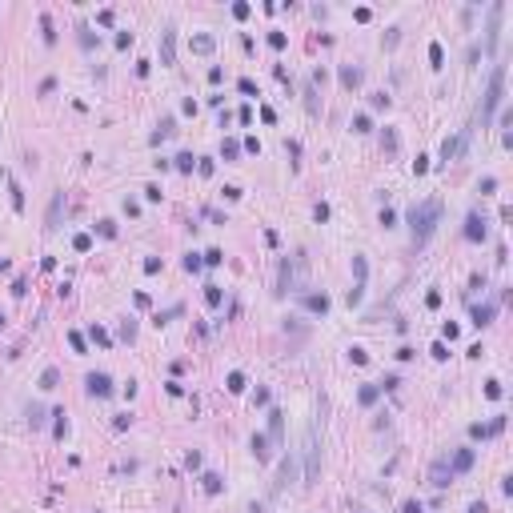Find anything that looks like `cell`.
<instances>
[{"label":"cell","mask_w":513,"mask_h":513,"mask_svg":"<svg viewBox=\"0 0 513 513\" xmlns=\"http://www.w3.org/2000/svg\"><path fill=\"white\" fill-rule=\"evenodd\" d=\"M441 217V205L437 201H425V205H417L413 213H409V221H413V241L421 245L429 233H433V221Z\"/></svg>","instance_id":"1"},{"label":"cell","mask_w":513,"mask_h":513,"mask_svg":"<svg viewBox=\"0 0 513 513\" xmlns=\"http://www.w3.org/2000/svg\"><path fill=\"white\" fill-rule=\"evenodd\" d=\"M501 80H505V68H497V72H493V80H489V92H485V108H481V120H489L493 104L501 100Z\"/></svg>","instance_id":"2"},{"label":"cell","mask_w":513,"mask_h":513,"mask_svg":"<svg viewBox=\"0 0 513 513\" xmlns=\"http://www.w3.org/2000/svg\"><path fill=\"white\" fill-rule=\"evenodd\" d=\"M108 389H112V385H108V377H104V373H92V377H88V393L108 397Z\"/></svg>","instance_id":"3"},{"label":"cell","mask_w":513,"mask_h":513,"mask_svg":"<svg viewBox=\"0 0 513 513\" xmlns=\"http://www.w3.org/2000/svg\"><path fill=\"white\" fill-rule=\"evenodd\" d=\"M469 237H485V221H481L477 213L469 217Z\"/></svg>","instance_id":"4"},{"label":"cell","mask_w":513,"mask_h":513,"mask_svg":"<svg viewBox=\"0 0 513 513\" xmlns=\"http://www.w3.org/2000/svg\"><path fill=\"white\" fill-rule=\"evenodd\" d=\"M489 317H493V305H485V309L477 305V309H473V321H477V325H489Z\"/></svg>","instance_id":"5"},{"label":"cell","mask_w":513,"mask_h":513,"mask_svg":"<svg viewBox=\"0 0 513 513\" xmlns=\"http://www.w3.org/2000/svg\"><path fill=\"white\" fill-rule=\"evenodd\" d=\"M469 465H473V453H469V449H461V453H457V461H453V469L461 473V469H469Z\"/></svg>","instance_id":"6"}]
</instances>
